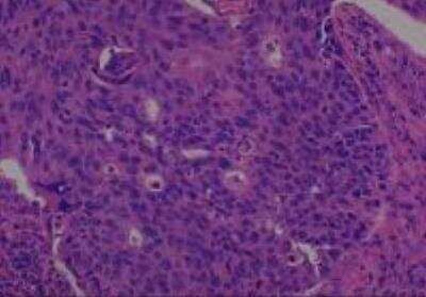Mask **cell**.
<instances>
[{
  "label": "cell",
  "mask_w": 426,
  "mask_h": 297,
  "mask_svg": "<svg viewBox=\"0 0 426 297\" xmlns=\"http://www.w3.org/2000/svg\"><path fill=\"white\" fill-rule=\"evenodd\" d=\"M1 169H2V172L4 174L5 177H8L10 179H13V180H15L17 188L19 190L20 193H24V194L28 197V198H36L32 194L31 190L28 188V184H27V180L23 174V171L20 170L18 164L12 160H3L1 162Z\"/></svg>",
  "instance_id": "cell-1"
},
{
  "label": "cell",
  "mask_w": 426,
  "mask_h": 297,
  "mask_svg": "<svg viewBox=\"0 0 426 297\" xmlns=\"http://www.w3.org/2000/svg\"><path fill=\"white\" fill-rule=\"evenodd\" d=\"M142 242V237L140 236V233L137 232L136 230H132L131 234H130V243L134 246H139Z\"/></svg>",
  "instance_id": "cell-2"
}]
</instances>
